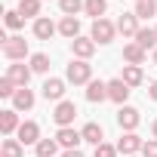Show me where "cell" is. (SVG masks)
I'll return each instance as SVG.
<instances>
[{"label": "cell", "instance_id": "obj_1", "mask_svg": "<svg viewBox=\"0 0 157 157\" xmlns=\"http://www.w3.org/2000/svg\"><path fill=\"white\" fill-rule=\"evenodd\" d=\"M65 77H68L74 86H80V83H90V80H93V68H90V62L77 59V62H71V65H68Z\"/></svg>", "mask_w": 157, "mask_h": 157}, {"label": "cell", "instance_id": "obj_2", "mask_svg": "<svg viewBox=\"0 0 157 157\" xmlns=\"http://www.w3.org/2000/svg\"><path fill=\"white\" fill-rule=\"evenodd\" d=\"M3 56H6L10 62H22V59L28 56V40H25V37H19V34H16V37H10V40L3 43Z\"/></svg>", "mask_w": 157, "mask_h": 157}, {"label": "cell", "instance_id": "obj_3", "mask_svg": "<svg viewBox=\"0 0 157 157\" xmlns=\"http://www.w3.org/2000/svg\"><path fill=\"white\" fill-rule=\"evenodd\" d=\"M74 117H77V105L68 102V99H62V102L56 105V111H52V120L59 123V129H62V126H71Z\"/></svg>", "mask_w": 157, "mask_h": 157}, {"label": "cell", "instance_id": "obj_4", "mask_svg": "<svg viewBox=\"0 0 157 157\" xmlns=\"http://www.w3.org/2000/svg\"><path fill=\"white\" fill-rule=\"evenodd\" d=\"M117 123H120L123 132H136V126L142 123V114H139L136 108H129V105H120V111H117Z\"/></svg>", "mask_w": 157, "mask_h": 157}, {"label": "cell", "instance_id": "obj_5", "mask_svg": "<svg viewBox=\"0 0 157 157\" xmlns=\"http://www.w3.org/2000/svg\"><path fill=\"white\" fill-rule=\"evenodd\" d=\"M114 34H117V25H114V22H108V19L93 22V40H96V43H111Z\"/></svg>", "mask_w": 157, "mask_h": 157}, {"label": "cell", "instance_id": "obj_6", "mask_svg": "<svg viewBox=\"0 0 157 157\" xmlns=\"http://www.w3.org/2000/svg\"><path fill=\"white\" fill-rule=\"evenodd\" d=\"M56 142L65 148V151H74V148H80V142H83V136L77 132L74 126H62L59 132H56Z\"/></svg>", "mask_w": 157, "mask_h": 157}, {"label": "cell", "instance_id": "obj_7", "mask_svg": "<svg viewBox=\"0 0 157 157\" xmlns=\"http://www.w3.org/2000/svg\"><path fill=\"white\" fill-rule=\"evenodd\" d=\"M31 74H34V71H31V65H19V62H13V65L6 68V77H10V80H13L19 90H22V86H28Z\"/></svg>", "mask_w": 157, "mask_h": 157}, {"label": "cell", "instance_id": "obj_8", "mask_svg": "<svg viewBox=\"0 0 157 157\" xmlns=\"http://www.w3.org/2000/svg\"><path fill=\"white\" fill-rule=\"evenodd\" d=\"M40 93H43L46 102H62V99H65V80H59V77H49V80L40 86Z\"/></svg>", "mask_w": 157, "mask_h": 157}, {"label": "cell", "instance_id": "obj_9", "mask_svg": "<svg viewBox=\"0 0 157 157\" xmlns=\"http://www.w3.org/2000/svg\"><path fill=\"white\" fill-rule=\"evenodd\" d=\"M142 145H145V142H142L136 132H123L120 142H117V151L126 154V157H136V151H142Z\"/></svg>", "mask_w": 157, "mask_h": 157}, {"label": "cell", "instance_id": "obj_10", "mask_svg": "<svg viewBox=\"0 0 157 157\" xmlns=\"http://www.w3.org/2000/svg\"><path fill=\"white\" fill-rule=\"evenodd\" d=\"M16 136H19V142H22V145H37V142H40V126H37L34 120H25V123L19 126V132H16Z\"/></svg>", "mask_w": 157, "mask_h": 157}, {"label": "cell", "instance_id": "obj_11", "mask_svg": "<svg viewBox=\"0 0 157 157\" xmlns=\"http://www.w3.org/2000/svg\"><path fill=\"white\" fill-rule=\"evenodd\" d=\"M108 99H111V102H117V105H123V102L129 99V86L120 80V77L108 80Z\"/></svg>", "mask_w": 157, "mask_h": 157}, {"label": "cell", "instance_id": "obj_12", "mask_svg": "<svg viewBox=\"0 0 157 157\" xmlns=\"http://www.w3.org/2000/svg\"><path fill=\"white\" fill-rule=\"evenodd\" d=\"M117 31H120L123 37H136V34H139V16H136V13H123V16L117 19Z\"/></svg>", "mask_w": 157, "mask_h": 157}, {"label": "cell", "instance_id": "obj_13", "mask_svg": "<svg viewBox=\"0 0 157 157\" xmlns=\"http://www.w3.org/2000/svg\"><path fill=\"white\" fill-rule=\"evenodd\" d=\"M71 49H74L77 59H83V62H86V59L96 52V40H93V37H77V40H71Z\"/></svg>", "mask_w": 157, "mask_h": 157}, {"label": "cell", "instance_id": "obj_14", "mask_svg": "<svg viewBox=\"0 0 157 157\" xmlns=\"http://www.w3.org/2000/svg\"><path fill=\"white\" fill-rule=\"evenodd\" d=\"M59 34L68 37V40H77V37H80V19H77V16H65L59 22Z\"/></svg>", "mask_w": 157, "mask_h": 157}, {"label": "cell", "instance_id": "obj_15", "mask_svg": "<svg viewBox=\"0 0 157 157\" xmlns=\"http://www.w3.org/2000/svg\"><path fill=\"white\" fill-rule=\"evenodd\" d=\"M19 117H16V111L13 108H6V111H0V132L3 136H13V132H19Z\"/></svg>", "mask_w": 157, "mask_h": 157}, {"label": "cell", "instance_id": "obj_16", "mask_svg": "<svg viewBox=\"0 0 157 157\" xmlns=\"http://www.w3.org/2000/svg\"><path fill=\"white\" fill-rule=\"evenodd\" d=\"M59 31V25H52L46 16H40V19H34V37L37 40H49L52 34Z\"/></svg>", "mask_w": 157, "mask_h": 157}, {"label": "cell", "instance_id": "obj_17", "mask_svg": "<svg viewBox=\"0 0 157 157\" xmlns=\"http://www.w3.org/2000/svg\"><path fill=\"white\" fill-rule=\"evenodd\" d=\"M105 99H108V83L90 80L86 83V102H105Z\"/></svg>", "mask_w": 157, "mask_h": 157}, {"label": "cell", "instance_id": "obj_18", "mask_svg": "<svg viewBox=\"0 0 157 157\" xmlns=\"http://www.w3.org/2000/svg\"><path fill=\"white\" fill-rule=\"evenodd\" d=\"M34 93L28 90V86H22V90H16V96H13V105H16V111H28V108H34Z\"/></svg>", "mask_w": 157, "mask_h": 157}, {"label": "cell", "instance_id": "obj_19", "mask_svg": "<svg viewBox=\"0 0 157 157\" xmlns=\"http://www.w3.org/2000/svg\"><path fill=\"white\" fill-rule=\"evenodd\" d=\"M120 80L132 90V86H139L142 80H145V74H142V65H126L123 68V74H120Z\"/></svg>", "mask_w": 157, "mask_h": 157}, {"label": "cell", "instance_id": "obj_20", "mask_svg": "<svg viewBox=\"0 0 157 157\" xmlns=\"http://www.w3.org/2000/svg\"><path fill=\"white\" fill-rule=\"evenodd\" d=\"M105 10H108V0H83V13L93 16V22L105 19Z\"/></svg>", "mask_w": 157, "mask_h": 157}, {"label": "cell", "instance_id": "obj_21", "mask_svg": "<svg viewBox=\"0 0 157 157\" xmlns=\"http://www.w3.org/2000/svg\"><path fill=\"white\" fill-rule=\"evenodd\" d=\"M80 136H83V142H90V145H102V142H105V132H102L99 123H86V126L80 129Z\"/></svg>", "mask_w": 157, "mask_h": 157}, {"label": "cell", "instance_id": "obj_22", "mask_svg": "<svg viewBox=\"0 0 157 157\" xmlns=\"http://www.w3.org/2000/svg\"><path fill=\"white\" fill-rule=\"evenodd\" d=\"M136 43H139L145 52H148V49H154V46H157V31H154V28H139Z\"/></svg>", "mask_w": 157, "mask_h": 157}, {"label": "cell", "instance_id": "obj_23", "mask_svg": "<svg viewBox=\"0 0 157 157\" xmlns=\"http://www.w3.org/2000/svg\"><path fill=\"white\" fill-rule=\"evenodd\" d=\"M123 59H126L129 65H142V62H145V49L132 40V43H126V46H123Z\"/></svg>", "mask_w": 157, "mask_h": 157}, {"label": "cell", "instance_id": "obj_24", "mask_svg": "<svg viewBox=\"0 0 157 157\" xmlns=\"http://www.w3.org/2000/svg\"><path fill=\"white\" fill-rule=\"evenodd\" d=\"M0 154H3V157H22V154H25V145H22L19 139H3Z\"/></svg>", "mask_w": 157, "mask_h": 157}, {"label": "cell", "instance_id": "obj_25", "mask_svg": "<svg viewBox=\"0 0 157 157\" xmlns=\"http://www.w3.org/2000/svg\"><path fill=\"white\" fill-rule=\"evenodd\" d=\"M34 148H37V157H56V151H59V142H56V139H40Z\"/></svg>", "mask_w": 157, "mask_h": 157}, {"label": "cell", "instance_id": "obj_26", "mask_svg": "<svg viewBox=\"0 0 157 157\" xmlns=\"http://www.w3.org/2000/svg\"><path fill=\"white\" fill-rule=\"evenodd\" d=\"M136 16H139V19L157 16V0H139V3H136Z\"/></svg>", "mask_w": 157, "mask_h": 157}, {"label": "cell", "instance_id": "obj_27", "mask_svg": "<svg viewBox=\"0 0 157 157\" xmlns=\"http://www.w3.org/2000/svg\"><path fill=\"white\" fill-rule=\"evenodd\" d=\"M31 71L34 74H46L49 71V56L46 52H34L31 56Z\"/></svg>", "mask_w": 157, "mask_h": 157}, {"label": "cell", "instance_id": "obj_28", "mask_svg": "<svg viewBox=\"0 0 157 157\" xmlns=\"http://www.w3.org/2000/svg\"><path fill=\"white\" fill-rule=\"evenodd\" d=\"M3 16H6L3 22H6V28H10V31H19V28H25V16H22L19 10H10V13H3Z\"/></svg>", "mask_w": 157, "mask_h": 157}, {"label": "cell", "instance_id": "obj_29", "mask_svg": "<svg viewBox=\"0 0 157 157\" xmlns=\"http://www.w3.org/2000/svg\"><path fill=\"white\" fill-rule=\"evenodd\" d=\"M19 13L28 19V16H40V0H19Z\"/></svg>", "mask_w": 157, "mask_h": 157}, {"label": "cell", "instance_id": "obj_30", "mask_svg": "<svg viewBox=\"0 0 157 157\" xmlns=\"http://www.w3.org/2000/svg\"><path fill=\"white\" fill-rule=\"evenodd\" d=\"M59 6H62L65 16H77V13L83 10V0H59Z\"/></svg>", "mask_w": 157, "mask_h": 157}, {"label": "cell", "instance_id": "obj_31", "mask_svg": "<svg viewBox=\"0 0 157 157\" xmlns=\"http://www.w3.org/2000/svg\"><path fill=\"white\" fill-rule=\"evenodd\" d=\"M16 90H19V86H16V83L10 80L6 74L0 77V96H3V99H13V96H16Z\"/></svg>", "mask_w": 157, "mask_h": 157}, {"label": "cell", "instance_id": "obj_32", "mask_svg": "<svg viewBox=\"0 0 157 157\" xmlns=\"http://www.w3.org/2000/svg\"><path fill=\"white\" fill-rule=\"evenodd\" d=\"M96 157H117V148L108 145V142H102V145H96Z\"/></svg>", "mask_w": 157, "mask_h": 157}, {"label": "cell", "instance_id": "obj_33", "mask_svg": "<svg viewBox=\"0 0 157 157\" xmlns=\"http://www.w3.org/2000/svg\"><path fill=\"white\" fill-rule=\"evenodd\" d=\"M142 157H157V139H151V142L142 145Z\"/></svg>", "mask_w": 157, "mask_h": 157}, {"label": "cell", "instance_id": "obj_34", "mask_svg": "<svg viewBox=\"0 0 157 157\" xmlns=\"http://www.w3.org/2000/svg\"><path fill=\"white\" fill-rule=\"evenodd\" d=\"M148 96L157 102V80H151V86H148Z\"/></svg>", "mask_w": 157, "mask_h": 157}, {"label": "cell", "instance_id": "obj_35", "mask_svg": "<svg viewBox=\"0 0 157 157\" xmlns=\"http://www.w3.org/2000/svg\"><path fill=\"white\" fill-rule=\"evenodd\" d=\"M62 157H83V151H80V148H74V151H65Z\"/></svg>", "mask_w": 157, "mask_h": 157}, {"label": "cell", "instance_id": "obj_36", "mask_svg": "<svg viewBox=\"0 0 157 157\" xmlns=\"http://www.w3.org/2000/svg\"><path fill=\"white\" fill-rule=\"evenodd\" d=\"M151 132H154V139H157V120H154V126H151Z\"/></svg>", "mask_w": 157, "mask_h": 157}, {"label": "cell", "instance_id": "obj_37", "mask_svg": "<svg viewBox=\"0 0 157 157\" xmlns=\"http://www.w3.org/2000/svg\"><path fill=\"white\" fill-rule=\"evenodd\" d=\"M154 65H157V49H154Z\"/></svg>", "mask_w": 157, "mask_h": 157}, {"label": "cell", "instance_id": "obj_38", "mask_svg": "<svg viewBox=\"0 0 157 157\" xmlns=\"http://www.w3.org/2000/svg\"><path fill=\"white\" fill-rule=\"evenodd\" d=\"M136 3H139V0H136Z\"/></svg>", "mask_w": 157, "mask_h": 157}, {"label": "cell", "instance_id": "obj_39", "mask_svg": "<svg viewBox=\"0 0 157 157\" xmlns=\"http://www.w3.org/2000/svg\"><path fill=\"white\" fill-rule=\"evenodd\" d=\"M154 31H157V28H154Z\"/></svg>", "mask_w": 157, "mask_h": 157}]
</instances>
